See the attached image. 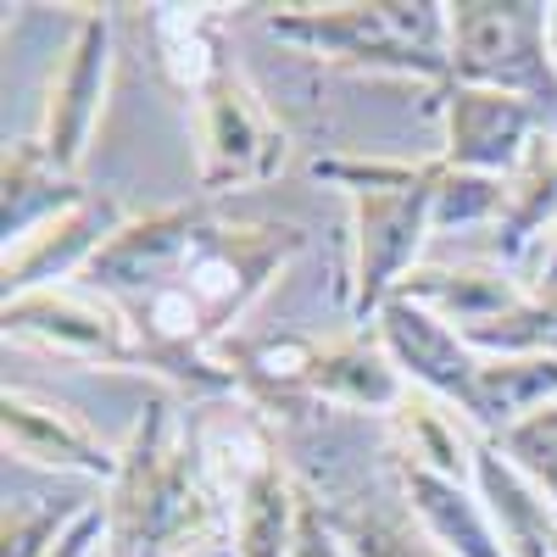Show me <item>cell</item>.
<instances>
[{"mask_svg":"<svg viewBox=\"0 0 557 557\" xmlns=\"http://www.w3.org/2000/svg\"><path fill=\"white\" fill-rule=\"evenodd\" d=\"M235 513L207 485L190 418L168 396H151L123 441L117 480L107 485V557H184L228 535Z\"/></svg>","mask_w":557,"mask_h":557,"instance_id":"cell-1","label":"cell"},{"mask_svg":"<svg viewBox=\"0 0 557 557\" xmlns=\"http://www.w3.org/2000/svg\"><path fill=\"white\" fill-rule=\"evenodd\" d=\"M318 184H341L351 201V278L346 307L357 323L380 318L396 285L412 273L418 246L435 228L446 162H391V157H318Z\"/></svg>","mask_w":557,"mask_h":557,"instance_id":"cell-2","label":"cell"},{"mask_svg":"<svg viewBox=\"0 0 557 557\" xmlns=\"http://www.w3.org/2000/svg\"><path fill=\"white\" fill-rule=\"evenodd\" d=\"M268 34L296 45V51L362 67V73H396L424 78L435 89L451 84L446 51V7L435 0H357V7H285L268 17Z\"/></svg>","mask_w":557,"mask_h":557,"instance_id":"cell-3","label":"cell"},{"mask_svg":"<svg viewBox=\"0 0 557 557\" xmlns=\"http://www.w3.org/2000/svg\"><path fill=\"white\" fill-rule=\"evenodd\" d=\"M541 0H451L446 7V51L451 84L502 89L530 107L557 101V67L546 39Z\"/></svg>","mask_w":557,"mask_h":557,"instance_id":"cell-4","label":"cell"},{"mask_svg":"<svg viewBox=\"0 0 557 557\" xmlns=\"http://www.w3.org/2000/svg\"><path fill=\"white\" fill-rule=\"evenodd\" d=\"M196 128H201V168L196 184L201 196H223V190H251L268 184L285 168V128L273 123L268 101L257 96V84L228 62L201 96H196Z\"/></svg>","mask_w":557,"mask_h":557,"instance_id":"cell-5","label":"cell"},{"mask_svg":"<svg viewBox=\"0 0 557 557\" xmlns=\"http://www.w3.org/2000/svg\"><path fill=\"white\" fill-rule=\"evenodd\" d=\"M0 323H7V346H34L89 368H134L128 318L117 312V301H107L89 285H51L12 296Z\"/></svg>","mask_w":557,"mask_h":557,"instance_id":"cell-6","label":"cell"},{"mask_svg":"<svg viewBox=\"0 0 557 557\" xmlns=\"http://www.w3.org/2000/svg\"><path fill=\"white\" fill-rule=\"evenodd\" d=\"M435 107L446 123L441 162L457 173L480 178H513L541 139V107L502 96V89H474V84H446L435 89Z\"/></svg>","mask_w":557,"mask_h":557,"instance_id":"cell-7","label":"cell"},{"mask_svg":"<svg viewBox=\"0 0 557 557\" xmlns=\"http://www.w3.org/2000/svg\"><path fill=\"white\" fill-rule=\"evenodd\" d=\"M107 84H112V17L84 12L62 67L51 73V96H45V123H39V146L51 151L57 168L67 173L84 168L107 107Z\"/></svg>","mask_w":557,"mask_h":557,"instance_id":"cell-8","label":"cell"},{"mask_svg":"<svg viewBox=\"0 0 557 557\" xmlns=\"http://www.w3.org/2000/svg\"><path fill=\"white\" fill-rule=\"evenodd\" d=\"M374 335H380V346L391 351V362L412 385H424L430 396L462 407V418H474L485 357L457 335V323H446L441 312L418 307L407 296H391L380 307V318H374Z\"/></svg>","mask_w":557,"mask_h":557,"instance_id":"cell-9","label":"cell"},{"mask_svg":"<svg viewBox=\"0 0 557 557\" xmlns=\"http://www.w3.org/2000/svg\"><path fill=\"white\" fill-rule=\"evenodd\" d=\"M0 430H7V451L34 462V469L57 474H84V480H117L123 446H107L84 418L62 401H45L23 385L0 391Z\"/></svg>","mask_w":557,"mask_h":557,"instance_id":"cell-10","label":"cell"},{"mask_svg":"<svg viewBox=\"0 0 557 557\" xmlns=\"http://www.w3.org/2000/svg\"><path fill=\"white\" fill-rule=\"evenodd\" d=\"M128 218L112 196H96L89 190V201H78L73 212L39 223L28 240L7 246V257H0V278H7V301L12 296H28V290H51L62 285L67 273L84 278V268L96 262L107 251V240L117 235Z\"/></svg>","mask_w":557,"mask_h":557,"instance_id":"cell-11","label":"cell"},{"mask_svg":"<svg viewBox=\"0 0 557 557\" xmlns=\"http://www.w3.org/2000/svg\"><path fill=\"white\" fill-rule=\"evenodd\" d=\"M396 474H401L407 513L446 557H507L474 480H451L435 469H418V462H396Z\"/></svg>","mask_w":557,"mask_h":557,"instance_id":"cell-12","label":"cell"},{"mask_svg":"<svg viewBox=\"0 0 557 557\" xmlns=\"http://www.w3.org/2000/svg\"><path fill=\"white\" fill-rule=\"evenodd\" d=\"M307 401H335L357 412H396L407 401V374L391 362L380 335L318 341L307 362Z\"/></svg>","mask_w":557,"mask_h":557,"instance_id":"cell-13","label":"cell"},{"mask_svg":"<svg viewBox=\"0 0 557 557\" xmlns=\"http://www.w3.org/2000/svg\"><path fill=\"white\" fill-rule=\"evenodd\" d=\"M474 491L485 502V513L507 546V557H557V519L546 496L513 469V457H507L491 435H474Z\"/></svg>","mask_w":557,"mask_h":557,"instance_id":"cell-14","label":"cell"},{"mask_svg":"<svg viewBox=\"0 0 557 557\" xmlns=\"http://www.w3.org/2000/svg\"><path fill=\"white\" fill-rule=\"evenodd\" d=\"M78 201H89L78 173L57 168L39 139H12L7 162H0V235H7V246L28 240L39 223L73 212Z\"/></svg>","mask_w":557,"mask_h":557,"instance_id":"cell-15","label":"cell"},{"mask_svg":"<svg viewBox=\"0 0 557 557\" xmlns=\"http://www.w3.org/2000/svg\"><path fill=\"white\" fill-rule=\"evenodd\" d=\"M546 228H557V134H541L524 168L507 178V207L496 218V257L519 262Z\"/></svg>","mask_w":557,"mask_h":557,"instance_id":"cell-16","label":"cell"},{"mask_svg":"<svg viewBox=\"0 0 557 557\" xmlns=\"http://www.w3.org/2000/svg\"><path fill=\"white\" fill-rule=\"evenodd\" d=\"M396 296L441 312L446 323H457V330H469V323L496 318L502 307H513L524 290L502 268H412L396 285Z\"/></svg>","mask_w":557,"mask_h":557,"instance_id":"cell-17","label":"cell"},{"mask_svg":"<svg viewBox=\"0 0 557 557\" xmlns=\"http://www.w3.org/2000/svg\"><path fill=\"white\" fill-rule=\"evenodd\" d=\"M296 502L301 485L290 480L285 462L262 469L240 502H235V524H228V541H235V557H290L296 541Z\"/></svg>","mask_w":557,"mask_h":557,"instance_id":"cell-18","label":"cell"},{"mask_svg":"<svg viewBox=\"0 0 557 557\" xmlns=\"http://www.w3.org/2000/svg\"><path fill=\"white\" fill-rule=\"evenodd\" d=\"M157 62L162 78L178 96H201V89L228 67L223 45H218V23L201 7H157Z\"/></svg>","mask_w":557,"mask_h":557,"instance_id":"cell-19","label":"cell"},{"mask_svg":"<svg viewBox=\"0 0 557 557\" xmlns=\"http://www.w3.org/2000/svg\"><path fill=\"white\" fill-rule=\"evenodd\" d=\"M391 424H396V462H418V469H435L451 480H474V441L430 396H407L391 412Z\"/></svg>","mask_w":557,"mask_h":557,"instance_id":"cell-20","label":"cell"},{"mask_svg":"<svg viewBox=\"0 0 557 557\" xmlns=\"http://www.w3.org/2000/svg\"><path fill=\"white\" fill-rule=\"evenodd\" d=\"M480 357H557V285L524 290L513 307H502L496 318H480L469 330H457Z\"/></svg>","mask_w":557,"mask_h":557,"instance_id":"cell-21","label":"cell"},{"mask_svg":"<svg viewBox=\"0 0 557 557\" xmlns=\"http://www.w3.org/2000/svg\"><path fill=\"white\" fill-rule=\"evenodd\" d=\"M330 519H335L351 557H446L401 513H380V507H330Z\"/></svg>","mask_w":557,"mask_h":557,"instance_id":"cell-22","label":"cell"},{"mask_svg":"<svg viewBox=\"0 0 557 557\" xmlns=\"http://www.w3.org/2000/svg\"><path fill=\"white\" fill-rule=\"evenodd\" d=\"M89 502H45V496H17L0 513V557H51V546L78 524Z\"/></svg>","mask_w":557,"mask_h":557,"instance_id":"cell-23","label":"cell"},{"mask_svg":"<svg viewBox=\"0 0 557 557\" xmlns=\"http://www.w3.org/2000/svg\"><path fill=\"white\" fill-rule=\"evenodd\" d=\"M496 446L513 457V469L546 496L552 519H557V401L552 407H535L530 418H519V424L507 430Z\"/></svg>","mask_w":557,"mask_h":557,"instance_id":"cell-24","label":"cell"},{"mask_svg":"<svg viewBox=\"0 0 557 557\" xmlns=\"http://www.w3.org/2000/svg\"><path fill=\"white\" fill-rule=\"evenodd\" d=\"M290 557H351L335 519H330V502H318L307 485H301V502H296V541H290Z\"/></svg>","mask_w":557,"mask_h":557,"instance_id":"cell-25","label":"cell"},{"mask_svg":"<svg viewBox=\"0 0 557 557\" xmlns=\"http://www.w3.org/2000/svg\"><path fill=\"white\" fill-rule=\"evenodd\" d=\"M96 546H107V502H89L78 513V524L51 546V557H89Z\"/></svg>","mask_w":557,"mask_h":557,"instance_id":"cell-26","label":"cell"},{"mask_svg":"<svg viewBox=\"0 0 557 557\" xmlns=\"http://www.w3.org/2000/svg\"><path fill=\"white\" fill-rule=\"evenodd\" d=\"M541 285H557V235H552V251H546V268H541Z\"/></svg>","mask_w":557,"mask_h":557,"instance_id":"cell-27","label":"cell"},{"mask_svg":"<svg viewBox=\"0 0 557 557\" xmlns=\"http://www.w3.org/2000/svg\"><path fill=\"white\" fill-rule=\"evenodd\" d=\"M546 39H552V67H557V7L546 12Z\"/></svg>","mask_w":557,"mask_h":557,"instance_id":"cell-28","label":"cell"},{"mask_svg":"<svg viewBox=\"0 0 557 557\" xmlns=\"http://www.w3.org/2000/svg\"><path fill=\"white\" fill-rule=\"evenodd\" d=\"M552 552H557V546H552Z\"/></svg>","mask_w":557,"mask_h":557,"instance_id":"cell-29","label":"cell"}]
</instances>
